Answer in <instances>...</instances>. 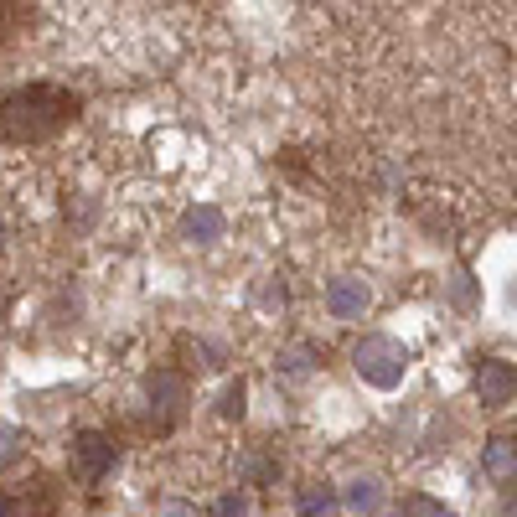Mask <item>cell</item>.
Listing matches in <instances>:
<instances>
[{
  "label": "cell",
  "instance_id": "6da1fadb",
  "mask_svg": "<svg viewBox=\"0 0 517 517\" xmlns=\"http://www.w3.org/2000/svg\"><path fill=\"white\" fill-rule=\"evenodd\" d=\"M78 109L83 104H78V94H68V88L32 83V88H21V94H11L0 104V135L16 140V145H32V140H47L63 125H73Z\"/></svg>",
  "mask_w": 517,
  "mask_h": 517
},
{
  "label": "cell",
  "instance_id": "7a4b0ae2",
  "mask_svg": "<svg viewBox=\"0 0 517 517\" xmlns=\"http://www.w3.org/2000/svg\"><path fill=\"white\" fill-rule=\"evenodd\" d=\"M352 368L368 378L373 388H399V383H404V368H409V352L393 342V337H362L357 352H352Z\"/></svg>",
  "mask_w": 517,
  "mask_h": 517
},
{
  "label": "cell",
  "instance_id": "3957f363",
  "mask_svg": "<svg viewBox=\"0 0 517 517\" xmlns=\"http://www.w3.org/2000/svg\"><path fill=\"white\" fill-rule=\"evenodd\" d=\"M109 466H114V440H109V435L88 430V435H78V440H73V455H68L73 481L94 486V481H104V476H109Z\"/></svg>",
  "mask_w": 517,
  "mask_h": 517
},
{
  "label": "cell",
  "instance_id": "277c9868",
  "mask_svg": "<svg viewBox=\"0 0 517 517\" xmlns=\"http://www.w3.org/2000/svg\"><path fill=\"white\" fill-rule=\"evenodd\" d=\"M145 393H150V404L161 409V424H176L181 414H187V378H181V373H171V368L150 373Z\"/></svg>",
  "mask_w": 517,
  "mask_h": 517
},
{
  "label": "cell",
  "instance_id": "5b68a950",
  "mask_svg": "<svg viewBox=\"0 0 517 517\" xmlns=\"http://www.w3.org/2000/svg\"><path fill=\"white\" fill-rule=\"evenodd\" d=\"M476 393H481V404H486V409L512 404V399H517V368H512V362L486 357V362H481V373H476Z\"/></svg>",
  "mask_w": 517,
  "mask_h": 517
},
{
  "label": "cell",
  "instance_id": "8992f818",
  "mask_svg": "<svg viewBox=\"0 0 517 517\" xmlns=\"http://www.w3.org/2000/svg\"><path fill=\"white\" fill-rule=\"evenodd\" d=\"M481 466L492 481H517V440L512 435H492L481 445Z\"/></svg>",
  "mask_w": 517,
  "mask_h": 517
},
{
  "label": "cell",
  "instance_id": "52a82bcc",
  "mask_svg": "<svg viewBox=\"0 0 517 517\" xmlns=\"http://www.w3.org/2000/svg\"><path fill=\"white\" fill-rule=\"evenodd\" d=\"M342 507H347L352 517H373V512H383V486H378L373 476H357V481H347Z\"/></svg>",
  "mask_w": 517,
  "mask_h": 517
},
{
  "label": "cell",
  "instance_id": "ba28073f",
  "mask_svg": "<svg viewBox=\"0 0 517 517\" xmlns=\"http://www.w3.org/2000/svg\"><path fill=\"white\" fill-rule=\"evenodd\" d=\"M326 306H331V316L352 321V316L368 311V285H362V280H337V285H331V295H326Z\"/></svg>",
  "mask_w": 517,
  "mask_h": 517
},
{
  "label": "cell",
  "instance_id": "9c48e42d",
  "mask_svg": "<svg viewBox=\"0 0 517 517\" xmlns=\"http://www.w3.org/2000/svg\"><path fill=\"white\" fill-rule=\"evenodd\" d=\"M331 507H337V492L326 481L300 486V517H331Z\"/></svg>",
  "mask_w": 517,
  "mask_h": 517
},
{
  "label": "cell",
  "instance_id": "30bf717a",
  "mask_svg": "<svg viewBox=\"0 0 517 517\" xmlns=\"http://www.w3.org/2000/svg\"><path fill=\"white\" fill-rule=\"evenodd\" d=\"M187 233L197 238V243H212L223 233V212L218 207H197V212H187Z\"/></svg>",
  "mask_w": 517,
  "mask_h": 517
},
{
  "label": "cell",
  "instance_id": "8fae6325",
  "mask_svg": "<svg viewBox=\"0 0 517 517\" xmlns=\"http://www.w3.org/2000/svg\"><path fill=\"white\" fill-rule=\"evenodd\" d=\"M21 461V430L16 424H0V471Z\"/></svg>",
  "mask_w": 517,
  "mask_h": 517
},
{
  "label": "cell",
  "instance_id": "7c38bea8",
  "mask_svg": "<svg viewBox=\"0 0 517 517\" xmlns=\"http://www.w3.org/2000/svg\"><path fill=\"white\" fill-rule=\"evenodd\" d=\"M21 21H26V0H0V42H11Z\"/></svg>",
  "mask_w": 517,
  "mask_h": 517
},
{
  "label": "cell",
  "instance_id": "4fadbf2b",
  "mask_svg": "<svg viewBox=\"0 0 517 517\" xmlns=\"http://www.w3.org/2000/svg\"><path fill=\"white\" fill-rule=\"evenodd\" d=\"M212 517H249V497H243V492L218 497V502H212Z\"/></svg>",
  "mask_w": 517,
  "mask_h": 517
},
{
  "label": "cell",
  "instance_id": "5bb4252c",
  "mask_svg": "<svg viewBox=\"0 0 517 517\" xmlns=\"http://www.w3.org/2000/svg\"><path fill=\"white\" fill-rule=\"evenodd\" d=\"M404 517H455V512H445L435 497H409V502H404Z\"/></svg>",
  "mask_w": 517,
  "mask_h": 517
},
{
  "label": "cell",
  "instance_id": "9a60e30c",
  "mask_svg": "<svg viewBox=\"0 0 517 517\" xmlns=\"http://www.w3.org/2000/svg\"><path fill=\"white\" fill-rule=\"evenodd\" d=\"M243 399H249V388L233 383V388L223 393V414H228V419H238V414H243Z\"/></svg>",
  "mask_w": 517,
  "mask_h": 517
},
{
  "label": "cell",
  "instance_id": "2e32d148",
  "mask_svg": "<svg viewBox=\"0 0 517 517\" xmlns=\"http://www.w3.org/2000/svg\"><path fill=\"white\" fill-rule=\"evenodd\" d=\"M156 517H197V507H192V502H161Z\"/></svg>",
  "mask_w": 517,
  "mask_h": 517
},
{
  "label": "cell",
  "instance_id": "e0dca14e",
  "mask_svg": "<svg viewBox=\"0 0 517 517\" xmlns=\"http://www.w3.org/2000/svg\"><path fill=\"white\" fill-rule=\"evenodd\" d=\"M11 507H16V497H6V492H0V517H11Z\"/></svg>",
  "mask_w": 517,
  "mask_h": 517
}]
</instances>
